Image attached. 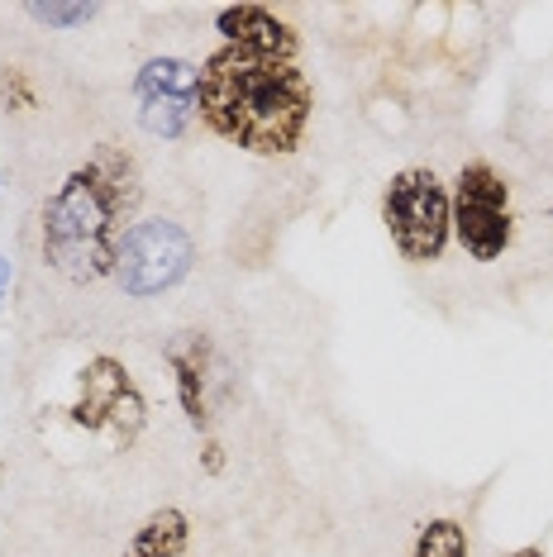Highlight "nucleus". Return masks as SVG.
Instances as JSON below:
<instances>
[{
    "mask_svg": "<svg viewBox=\"0 0 553 557\" xmlns=\"http://www.w3.org/2000/svg\"><path fill=\"white\" fill-rule=\"evenodd\" d=\"M316 110V86L282 58H254L220 44L200 62L196 115L216 138L258 158H286L300 148Z\"/></svg>",
    "mask_w": 553,
    "mask_h": 557,
    "instance_id": "obj_1",
    "label": "nucleus"
},
{
    "mask_svg": "<svg viewBox=\"0 0 553 557\" xmlns=\"http://www.w3.org/2000/svg\"><path fill=\"white\" fill-rule=\"evenodd\" d=\"M144 200L138 162L124 148L100 144L91 162L67 172V182L44 206V258L67 282H100L115 276L120 244L130 234V220Z\"/></svg>",
    "mask_w": 553,
    "mask_h": 557,
    "instance_id": "obj_2",
    "label": "nucleus"
},
{
    "mask_svg": "<svg viewBox=\"0 0 553 557\" xmlns=\"http://www.w3.org/2000/svg\"><path fill=\"white\" fill-rule=\"evenodd\" d=\"M382 224L406 262H439L454 238V200L430 168H406L382 191Z\"/></svg>",
    "mask_w": 553,
    "mask_h": 557,
    "instance_id": "obj_3",
    "label": "nucleus"
},
{
    "mask_svg": "<svg viewBox=\"0 0 553 557\" xmlns=\"http://www.w3.org/2000/svg\"><path fill=\"white\" fill-rule=\"evenodd\" d=\"M196 262V238L182 230L177 220H134L130 234L120 244V262H115V282L124 296L134 300H148V296H162L177 282H186Z\"/></svg>",
    "mask_w": 553,
    "mask_h": 557,
    "instance_id": "obj_4",
    "label": "nucleus"
},
{
    "mask_svg": "<svg viewBox=\"0 0 553 557\" xmlns=\"http://www.w3.org/2000/svg\"><path fill=\"white\" fill-rule=\"evenodd\" d=\"M448 200H454V238L468 248V258L496 262L515 244L511 186L492 162H463Z\"/></svg>",
    "mask_w": 553,
    "mask_h": 557,
    "instance_id": "obj_5",
    "label": "nucleus"
},
{
    "mask_svg": "<svg viewBox=\"0 0 553 557\" xmlns=\"http://www.w3.org/2000/svg\"><path fill=\"white\" fill-rule=\"evenodd\" d=\"M67 414L86 434H110L115 448H130L144 434L148 405H144V391L134 386L130 367L115 358H91L77 376V400H72Z\"/></svg>",
    "mask_w": 553,
    "mask_h": 557,
    "instance_id": "obj_6",
    "label": "nucleus"
},
{
    "mask_svg": "<svg viewBox=\"0 0 553 557\" xmlns=\"http://www.w3.org/2000/svg\"><path fill=\"white\" fill-rule=\"evenodd\" d=\"M196 86L200 67L186 58H148L134 77L138 124L153 138H182L196 120Z\"/></svg>",
    "mask_w": 553,
    "mask_h": 557,
    "instance_id": "obj_7",
    "label": "nucleus"
},
{
    "mask_svg": "<svg viewBox=\"0 0 553 557\" xmlns=\"http://www.w3.org/2000/svg\"><path fill=\"white\" fill-rule=\"evenodd\" d=\"M216 29L224 34V44L238 48V53L296 62V48H300L296 29L286 20H276L268 5H224L216 15Z\"/></svg>",
    "mask_w": 553,
    "mask_h": 557,
    "instance_id": "obj_8",
    "label": "nucleus"
},
{
    "mask_svg": "<svg viewBox=\"0 0 553 557\" xmlns=\"http://www.w3.org/2000/svg\"><path fill=\"white\" fill-rule=\"evenodd\" d=\"M168 367L177 376V400L186 410V420L196 429H210V400H206V386H210V344L200 334H177L168 344Z\"/></svg>",
    "mask_w": 553,
    "mask_h": 557,
    "instance_id": "obj_9",
    "label": "nucleus"
},
{
    "mask_svg": "<svg viewBox=\"0 0 553 557\" xmlns=\"http://www.w3.org/2000/svg\"><path fill=\"white\" fill-rule=\"evenodd\" d=\"M186 543H192V519L177 505H162L134 529V539L124 543L120 557H182Z\"/></svg>",
    "mask_w": 553,
    "mask_h": 557,
    "instance_id": "obj_10",
    "label": "nucleus"
},
{
    "mask_svg": "<svg viewBox=\"0 0 553 557\" xmlns=\"http://www.w3.org/2000/svg\"><path fill=\"white\" fill-rule=\"evenodd\" d=\"M415 557H468V529L458 519H430L415 539Z\"/></svg>",
    "mask_w": 553,
    "mask_h": 557,
    "instance_id": "obj_11",
    "label": "nucleus"
},
{
    "mask_svg": "<svg viewBox=\"0 0 553 557\" xmlns=\"http://www.w3.org/2000/svg\"><path fill=\"white\" fill-rule=\"evenodd\" d=\"M29 15L39 20V24H48V29H77V24H86V20H96V5H29Z\"/></svg>",
    "mask_w": 553,
    "mask_h": 557,
    "instance_id": "obj_12",
    "label": "nucleus"
},
{
    "mask_svg": "<svg viewBox=\"0 0 553 557\" xmlns=\"http://www.w3.org/2000/svg\"><path fill=\"white\" fill-rule=\"evenodd\" d=\"M10 96H15V106H29V86H24L20 72H10V77H5V100Z\"/></svg>",
    "mask_w": 553,
    "mask_h": 557,
    "instance_id": "obj_13",
    "label": "nucleus"
},
{
    "mask_svg": "<svg viewBox=\"0 0 553 557\" xmlns=\"http://www.w3.org/2000/svg\"><path fill=\"white\" fill-rule=\"evenodd\" d=\"M220 453H224V448H220V443H206V472H220V462H224V458H220Z\"/></svg>",
    "mask_w": 553,
    "mask_h": 557,
    "instance_id": "obj_14",
    "label": "nucleus"
},
{
    "mask_svg": "<svg viewBox=\"0 0 553 557\" xmlns=\"http://www.w3.org/2000/svg\"><path fill=\"white\" fill-rule=\"evenodd\" d=\"M506 557H544V548H539V543H525V548H515Z\"/></svg>",
    "mask_w": 553,
    "mask_h": 557,
    "instance_id": "obj_15",
    "label": "nucleus"
},
{
    "mask_svg": "<svg viewBox=\"0 0 553 557\" xmlns=\"http://www.w3.org/2000/svg\"><path fill=\"white\" fill-rule=\"evenodd\" d=\"M5 282H10V262L0 258V300H5Z\"/></svg>",
    "mask_w": 553,
    "mask_h": 557,
    "instance_id": "obj_16",
    "label": "nucleus"
}]
</instances>
